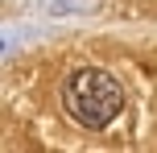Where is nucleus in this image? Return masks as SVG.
Segmentation results:
<instances>
[{
  "label": "nucleus",
  "instance_id": "1",
  "mask_svg": "<svg viewBox=\"0 0 157 153\" xmlns=\"http://www.w3.org/2000/svg\"><path fill=\"white\" fill-rule=\"evenodd\" d=\"M62 104H66V112H71L78 124H87V128H108L120 116V108H124V91H120V83L112 79L108 71H91V66H87V71H75L71 79H66Z\"/></svg>",
  "mask_w": 157,
  "mask_h": 153
}]
</instances>
